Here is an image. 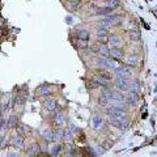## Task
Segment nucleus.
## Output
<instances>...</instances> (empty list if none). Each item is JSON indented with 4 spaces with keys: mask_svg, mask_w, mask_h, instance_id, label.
<instances>
[{
    "mask_svg": "<svg viewBox=\"0 0 157 157\" xmlns=\"http://www.w3.org/2000/svg\"><path fill=\"white\" fill-rule=\"evenodd\" d=\"M114 85L120 92H126L130 89V81H128V78H124V77H117L114 80Z\"/></svg>",
    "mask_w": 157,
    "mask_h": 157,
    "instance_id": "nucleus-1",
    "label": "nucleus"
},
{
    "mask_svg": "<svg viewBox=\"0 0 157 157\" xmlns=\"http://www.w3.org/2000/svg\"><path fill=\"white\" fill-rule=\"evenodd\" d=\"M114 72H115V76H117V77L130 78V76H131V70L128 68V67H126V66L117 67V68L114 70Z\"/></svg>",
    "mask_w": 157,
    "mask_h": 157,
    "instance_id": "nucleus-2",
    "label": "nucleus"
},
{
    "mask_svg": "<svg viewBox=\"0 0 157 157\" xmlns=\"http://www.w3.org/2000/svg\"><path fill=\"white\" fill-rule=\"evenodd\" d=\"M35 93L38 96H41V97H47L52 93V89H51V85H47V84H43L41 85V87L37 88V90H35Z\"/></svg>",
    "mask_w": 157,
    "mask_h": 157,
    "instance_id": "nucleus-3",
    "label": "nucleus"
},
{
    "mask_svg": "<svg viewBox=\"0 0 157 157\" xmlns=\"http://www.w3.org/2000/svg\"><path fill=\"white\" fill-rule=\"evenodd\" d=\"M138 93H135V92L131 90L130 93L127 94V97H124V101H126L127 105L130 106H136L138 105Z\"/></svg>",
    "mask_w": 157,
    "mask_h": 157,
    "instance_id": "nucleus-4",
    "label": "nucleus"
},
{
    "mask_svg": "<svg viewBox=\"0 0 157 157\" xmlns=\"http://www.w3.org/2000/svg\"><path fill=\"white\" fill-rule=\"evenodd\" d=\"M96 35H97V38L102 42V43L108 42V39H109L108 29H105V28H99V29H97V31H96Z\"/></svg>",
    "mask_w": 157,
    "mask_h": 157,
    "instance_id": "nucleus-5",
    "label": "nucleus"
},
{
    "mask_svg": "<svg viewBox=\"0 0 157 157\" xmlns=\"http://www.w3.org/2000/svg\"><path fill=\"white\" fill-rule=\"evenodd\" d=\"M54 123L56 124V126H62V124L66 123V114H64V111L55 113V115H54Z\"/></svg>",
    "mask_w": 157,
    "mask_h": 157,
    "instance_id": "nucleus-6",
    "label": "nucleus"
},
{
    "mask_svg": "<svg viewBox=\"0 0 157 157\" xmlns=\"http://www.w3.org/2000/svg\"><path fill=\"white\" fill-rule=\"evenodd\" d=\"M109 43H110V46H113V47H119L120 45L123 43V41H122V38L119 37V35H110L109 37Z\"/></svg>",
    "mask_w": 157,
    "mask_h": 157,
    "instance_id": "nucleus-7",
    "label": "nucleus"
},
{
    "mask_svg": "<svg viewBox=\"0 0 157 157\" xmlns=\"http://www.w3.org/2000/svg\"><path fill=\"white\" fill-rule=\"evenodd\" d=\"M10 144H12L15 148L24 147V136L22 135H16V136H13L12 140H10Z\"/></svg>",
    "mask_w": 157,
    "mask_h": 157,
    "instance_id": "nucleus-8",
    "label": "nucleus"
},
{
    "mask_svg": "<svg viewBox=\"0 0 157 157\" xmlns=\"http://www.w3.org/2000/svg\"><path fill=\"white\" fill-rule=\"evenodd\" d=\"M26 153L30 156H34V155H38L41 153V149H39V144L38 143H31L29 147L26 148Z\"/></svg>",
    "mask_w": 157,
    "mask_h": 157,
    "instance_id": "nucleus-9",
    "label": "nucleus"
},
{
    "mask_svg": "<svg viewBox=\"0 0 157 157\" xmlns=\"http://www.w3.org/2000/svg\"><path fill=\"white\" fill-rule=\"evenodd\" d=\"M109 55L111 56V58H114V59H120L123 56V51L119 47H113L109 51Z\"/></svg>",
    "mask_w": 157,
    "mask_h": 157,
    "instance_id": "nucleus-10",
    "label": "nucleus"
},
{
    "mask_svg": "<svg viewBox=\"0 0 157 157\" xmlns=\"http://www.w3.org/2000/svg\"><path fill=\"white\" fill-rule=\"evenodd\" d=\"M8 128H9V126H8V120H5L4 118H1V119H0V138L4 136L5 132L8 131Z\"/></svg>",
    "mask_w": 157,
    "mask_h": 157,
    "instance_id": "nucleus-11",
    "label": "nucleus"
},
{
    "mask_svg": "<svg viewBox=\"0 0 157 157\" xmlns=\"http://www.w3.org/2000/svg\"><path fill=\"white\" fill-rule=\"evenodd\" d=\"M92 124H93V128H94V130H98V128L102 126V118H101V115H99V114H94V115H93Z\"/></svg>",
    "mask_w": 157,
    "mask_h": 157,
    "instance_id": "nucleus-12",
    "label": "nucleus"
},
{
    "mask_svg": "<svg viewBox=\"0 0 157 157\" xmlns=\"http://www.w3.org/2000/svg\"><path fill=\"white\" fill-rule=\"evenodd\" d=\"M42 138L45 139V141H52L54 140V132L49 128H46V130L42 131Z\"/></svg>",
    "mask_w": 157,
    "mask_h": 157,
    "instance_id": "nucleus-13",
    "label": "nucleus"
},
{
    "mask_svg": "<svg viewBox=\"0 0 157 157\" xmlns=\"http://www.w3.org/2000/svg\"><path fill=\"white\" fill-rule=\"evenodd\" d=\"M109 47H108V45L106 43H101L98 46V52H99V55L101 56H105V58H108L109 56Z\"/></svg>",
    "mask_w": 157,
    "mask_h": 157,
    "instance_id": "nucleus-14",
    "label": "nucleus"
},
{
    "mask_svg": "<svg viewBox=\"0 0 157 157\" xmlns=\"http://www.w3.org/2000/svg\"><path fill=\"white\" fill-rule=\"evenodd\" d=\"M110 108H113L115 110H126V103H124V101H117V99H114V102L110 105Z\"/></svg>",
    "mask_w": 157,
    "mask_h": 157,
    "instance_id": "nucleus-15",
    "label": "nucleus"
},
{
    "mask_svg": "<svg viewBox=\"0 0 157 157\" xmlns=\"http://www.w3.org/2000/svg\"><path fill=\"white\" fill-rule=\"evenodd\" d=\"M56 101L55 99H46V102H45V108L49 110V111H54V110L56 109Z\"/></svg>",
    "mask_w": 157,
    "mask_h": 157,
    "instance_id": "nucleus-16",
    "label": "nucleus"
},
{
    "mask_svg": "<svg viewBox=\"0 0 157 157\" xmlns=\"http://www.w3.org/2000/svg\"><path fill=\"white\" fill-rule=\"evenodd\" d=\"M130 89L135 93H139V92L141 90V85H140V81L139 80H134L130 83Z\"/></svg>",
    "mask_w": 157,
    "mask_h": 157,
    "instance_id": "nucleus-17",
    "label": "nucleus"
},
{
    "mask_svg": "<svg viewBox=\"0 0 157 157\" xmlns=\"http://www.w3.org/2000/svg\"><path fill=\"white\" fill-rule=\"evenodd\" d=\"M17 124H19V117L12 114L8 119V126H9V128H16Z\"/></svg>",
    "mask_w": 157,
    "mask_h": 157,
    "instance_id": "nucleus-18",
    "label": "nucleus"
},
{
    "mask_svg": "<svg viewBox=\"0 0 157 157\" xmlns=\"http://www.w3.org/2000/svg\"><path fill=\"white\" fill-rule=\"evenodd\" d=\"M128 126H130V119H128L127 117H124L123 119H120L119 123H118V128H119V130H127Z\"/></svg>",
    "mask_w": 157,
    "mask_h": 157,
    "instance_id": "nucleus-19",
    "label": "nucleus"
},
{
    "mask_svg": "<svg viewBox=\"0 0 157 157\" xmlns=\"http://www.w3.org/2000/svg\"><path fill=\"white\" fill-rule=\"evenodd\" d=\"M94 64L99 68H106V58L105 56H98L94 59Z\"/></svg>",
    "mask_w": 157,
    "mask_h": 157,
    "instance_id": "nucleus-20",
    "label": "nucleus"
},
{
    "mask_svg": "<svg viewBox=\"0 0 157 157\" xmlns=\"http://www.w3.org/2000/svg\"><path fill=\"white\" fill-rule=\"evenodd\" d=\"M128 35H130L131 41L138 42L139 39H140V31H139L138 29H132V30H130V33H128Z\"/></svg>",
    "mask_w": 157,
    "mask_h": 157,
    "instance_id": "nucleus-21",
    "label": "nucleus"
},
{
    "mask_svg": "<svg viewBox=\"0 0 157 157\" xmlns=\"http://www.w3.org/2000/svg\"><path fill=\"white\" fill-rule=\"evenodd\" d=\"M77 37H78V39H85V41H88L90 34H89V31L87 29H81L77 31Z\"/></svg>",
    "mask_w": 157,
    "mask_h": 157,
    "instance_id": "nucleus-22",
    "label": "nucleus"
},
{
    "mask_svg": "<svg viewBox=\"0 0 157 157\" xmlns=\"http://www.w3.org/2000/svg\"><path fill=\"white\" fill-rule=\"evenodd\" d=\"M94 83H97V85H102V87H106L109 81L106 80L105 77H102L101 75H97V76H94Z\"/></svg>",
    "mask_w": 157,
    "mask_h": 157,
    "instance_id": "nucleus-23",
    "label": "nucleus"
},
{
    "mask_svg": "<svg viewBox=\"0 0 157 157\" xmlns=\"http://www.w3.org/2000/svg\"><path fill=\"white\" fill-rule=\"evenodd\" d=\"M111 8H109V7H103V8H97L94 10L96 15H109V13H111Z\"/></svg>",
    "mask_w": 157,
    "mask_h": 157,
    "instance_id": "nucleus-24",
    "label": "nucleus"
},
{
    "mask_svg": "<svg viewBox=\"0 0 157 157\" xmlns=\"http://www.w3.org/2000/svg\"><path fill=\"white\" fill-rule=\"evenodd\" d=\"M105 4L106 7H109V8H118L119 7V0H105Z\"/></svg>",
    "mask_w": 157,
    "mask_h": 157,
    "instance_id": "nucleus-25",
    "label": "nucleus"
},
{
    "mask_svg": "<svg viewBox=\"0 0 157 157\" xmlns=\"http://www.w3.org/2000/svg\"><path fill=\"white\" fill-rule=\"evenodd\" d=\"M60 152H62V145H60V144H55V145H52V147H51V151H50L51 156H58Z\"/></svg>",
    "mask_w": 157,
    "mask_h": 157,
    "instance_id": "nucleus-26",
    "label": "nucleus"
},
{
    "mask_svg": "<svg viewBox=\"0 0 157 157\" xmlns=\"http://www.w3.org/2000/svg\"><path fill=\"white\" fill-rule=\"evenodd\" d=\"M111 99H117V101H124V96L120 93V90H113V98Z\"/></svg>",
    "mask_w": 157,
    "mask_h": 157,
    "instance_id": "nucleus-27",
    "label": "nucleus"
},
{
    "mask_svg": "<svg viewBox=\"0 0 157 157\" xmlns=\"http://www.w3.org/2000/svg\"><path fill=\"white\" fill-rule=\"evenodd\" d=\"M98 26H99V28H105V29H109V28L111 26V22H110V20H108V19L105 17V19L101 20V21L98 22Z\"/></svg>",
    "mask_w": 157,
    "mask_h": 157,
    "instance_id": "nucleus-28",
    "label": "nucleus"
},
{
    "mask_svg": "<svg viewBox=\"0 0 157 157\" xmlns=\"http://www.w3.org/2000/svg\"><path fill=\"white\" fill-rule=\"evenodd\" d=\"M106 67L108 68H111V70H115L117 68V63L114 58H106Z\"/></svg>",
    "mask_w": 157,
    "mask_h": 157,
    "instance_id": "nucleus-29",
    "label": "nucleus"
},
{
    "mask_svg": "<svg viewBox=\"0 0 157 157\" xmlns=\"http://www.w3.org/2000/svg\"><path fill=\"white\" fill-rule=\"evenodd\" d=\"M97 102H98V105L99 106H106L109 103V99L105 97L103 94H99V97H98V99H97Z\"/></svg>",
    "mask_w": 157,
    "mask_h": 157,
    "instance_id": "nucleus-30",
    "label": "nucleus"
},
{
    "mask_svg": "<svg viewBox=\"0 0 157 157\" xmlns=\"http://www.w3.org/2000/svg\"><path fill=\"white\" fill-rule=\"evenodd\" d=\"M16 132H17V135H24L26 132V127H25L22 123H19L16 126Z\"/></svg>",
    "mask_w": 157,
    "mask_h": 157,
    "instance_id": "nucleus-31",
    "label": "nucleus"
},
{
    "mask_svg": "<svg viewBox=\"0 0 157 157\" xmlns=\"http://www.w3.org/2000/svg\"><path fill=\"white\" fill-rule=\"evenodd\" d=\"M63 131L62 128H58V130L54 131V140H60V139H63Z\"/></svg>",
    "mask_w": 157,
    "mask_h": 157,
    "instance_id": "nucleus-32",
    "label": "nucleus"
},
{
    "mask_svg": "<svg viewBox=\"0 0 157 157\" xmlns=\"http://www.w3.org/2000/svg\"><path fill=\"white\" fill-rule=\"evenodd\" d=\"M102 94L105 96V97L108 98L109 101L113 98V90H111V89H109V88H105V89H103V90H102Z\"/></svg>",
    "mask_w": 157,
    "mask_h": 157,
    "instance_id": "nucleus-33",
    "label": "nucleus"
},
{
    "mask_svg": "<svg viewBox=\"0 0 157 157\" xmlns=\"http://www.w3.org/2000/svg\"><path fill=\"white\" fill-rule=\"evenodd\" d=\"M71 138H72V132H71L70 130L63 131V139H64V140H66V141H70Z\"/></svg>",
    "mask_w": 157,
    "mask_h": 157,
    "instance_id": "nucleus-34",
    "label": "nucleus"
},
{
    "mask_svg": "<svg viewBox=\"0 0 157 157\" xmlns=\"http://www.w3.org/2000/svg\"><path fill=\"white\" fill-rule=\"evenodd\" d=\"M39 149H41V153H47V151H49L47 141H45V143H42V144H39Z\"/></svg>",
    "mask_w": 157,
    "mask_h": 157,
    "instance_id": "nucleus-35",
    "label": "nucleus"
},
{
    "mask_svg": "<svg viewBox=\"0 0 157 157\" xmlns=\"http://www.w3.org/2000/svg\"><path fill=\"white\" fill-rule=\"evenodd\" d=\"M136 62H138V56L136 55L128 56V59H127V63L128 64H136Z\"/></svg>",
    "mask_w": 157,
    "mask_h": 157,
    "instance_id": "nucleus-36",
    "label": "nucleus"
},
{
    "mask_svg": "<svg viewBox=\"0 0 157 157\" xmlns=\"http://www.w3.org/2000/svg\"><path fill=\"white\" fill-rule=\"evenodd\" d=\"M88 45V41H85V39H78V47L80 49H85Z\"/></svg>",
    "mask_w": 157,
    "mask_h": 157,
    "instance_id": "nucleus-37",
    "label": "nucleus"
},
{
    "mask_svg": "<svg viewBox=\"0 0 157 157\" xmlns=\"http://www.w3.org/2000/svg\"><path fill=\"white\" fill-rule=\"evenodd\" d=\"M81 3V0H70V4L72 7H77Z\"/></svg>",
    "mask_w": 157,
    "mask_h": 157,
    "instance_id": "nucleus-38",
    "label": "nucleus"
},
{
    "mask_svg": "<svg viewBox=\"0 0 157 157\" xmlns=\"http://www.w3.org/2000/svg\"><path fill=\"white\" fill-rule=\"evenodd\" d=\"M1 118H3V111L0 110V119H1Z\"/></svg>",
    "mask_w": 157,
    "mask_h": 157,
    "instance_id": "nucleus-39",
    "label": "nucleus"
}]
</instances>
